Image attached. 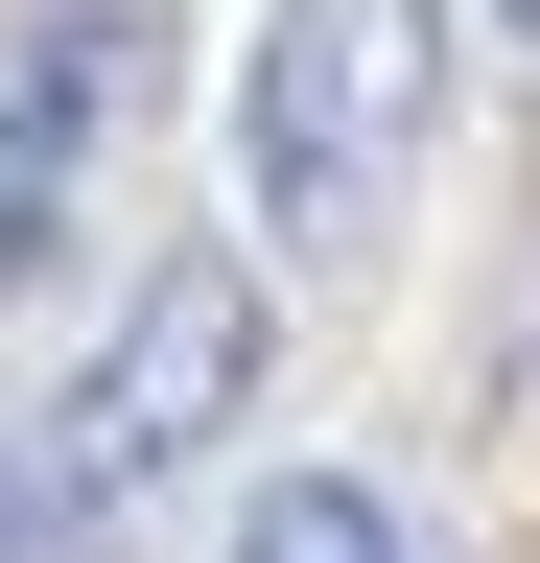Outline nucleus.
Returning <instances> with one entry per match:
<instances>
[{"label": "nucleus", "mask_w": 540, "mask_h": 563, "mask_svg": "<svg viewBox=\"0 0 540 563\" xmlns=\"http://www.w3.org/2000/svg\"><path fill=\"white\" fill-rule=\"evenodd\" d=\"M142 95H165V24H142V0L24 24V70H0V282H71L95 258V165L142 141Z\"/></svg>", "instance_id": "obj_3"}, {"label": "nucleus", "mask_w": 540, "mask_h": 563, "mask_svg": "<svg viewBox=\"0 0 540 563\" xmlns=\"http://www.w3.org/2000/svg\"><path fill=\"white\" fill-rule=\"evenodd\" d=\"M235 563H399V493L376 470H258L235 493Z\"/></svg>", "instance_id": "obj_4"}, {"label": "nucleus", "mask_w": 540, "mask_h": 563, "mask_svg": "<svg viewBox=\"0 0 540 563\" xmlns=\"http://www.w3.org/2000/svg\"><path fill=\"white\" fill-rule=\"evenodd\" d=\"M258 352H283V306H258V258L235 235H165L142 282H118V329H95V376L47 399V446H71L95 493H165L212 422H258Z\"/></svg>", "instance_id": "obj_2"}, {"label": "nucleus", "mask_w": 540, "mask_h": 563, "mask_svg": "<svg viewBox=\"0 0 540 563\" xmlns=\"http://www.w3.org/2000/svg\"><path fill=\"white\" fill-rule=\"evenodd\" d=\"M423 118H447V0H258L235 188L283 258H376L399 188H423Z\"/></svg>", "instance_id": "obj_1"}, {"label": "nucleus", "mask_w": 540, "mask_h": 563, "mask_svg": "<svg viewBox=\"0 0 540 563\" xmlns=\"http://www.w3.org/2000/svg\"><path fill=\"white\" fill-rule=\"evenodd\" d=\"M0 446H24V422H0Z\"/></svg>", "instance_id": "obj_5"}]
</instances>
